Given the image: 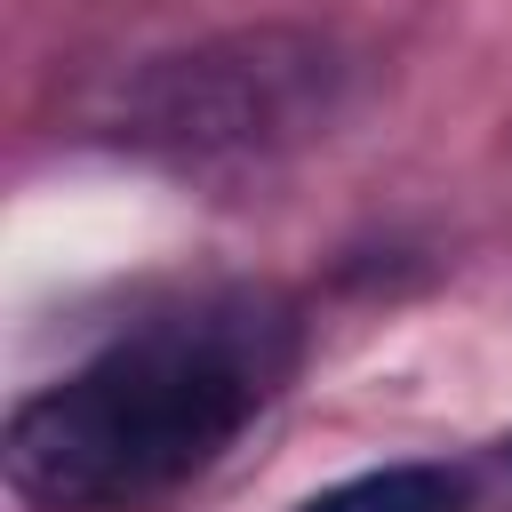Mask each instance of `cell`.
<instances>
[{"instance_id":"6da1fadb","label":"cell","mask_w":512,"mask_h":512,"mask_svg":"<svg viewBox=\"0 0 512 512\" xmlns=\"http://www.w3.org/2000/svg\"><path fill=\"white\" fill-rule=\"evenodd\" d=\"M280 368L288 328L264 304L152 320L8 416V488L40 512H144L248 432Z\"/></svg>"},{"instance_id":"7a4b0ae2","label":"cell","mask_w":512,"mask_h":512,"mask_svg":"<svg viewBox=\"0 0 512 512\" xmlns=\"http://www.w3.org/2000/svg\"><path fill=\"white\" fill-rule=\"evenodd\" d=\"M344 64L320 32H224L144 64L120 88V136L168 160H248L312 136L336 112Z\"/></svg>"},{"instance_id":"3957f363","label":"cell","mask_w":512,"mask_h":512,"mask_svg":"<svg viewBox=\"0 0 512 512\" xmlns=\"http://www.w3.org/2000/svg\"><path fill=\"white\" fill-rule=\"evenodd\" d=\"M304 512H472V488L448 464H376L320 488Z\"/></svg>"}]
</instances>
